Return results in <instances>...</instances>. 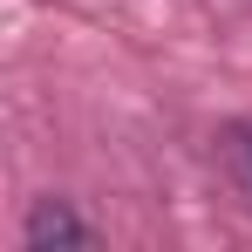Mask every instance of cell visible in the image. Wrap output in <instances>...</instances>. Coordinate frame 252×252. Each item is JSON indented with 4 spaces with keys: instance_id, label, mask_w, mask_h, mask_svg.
I'll use <instances>...</instances> for the list:
<instances>
[{
    "instance_id": "6da1fadb",
    "label": "cell",
    "mask_w": 252,
    "mask_h": 252,
    "mask_svg": "<svg viewBox=\"0 0 252 252\" xmlns=\"http://www.w3.org/2000/svg\"><path fill=\"white\" fill-rule=\"evenodd\" d=\"M21 239H28V252H48V246H89V225L62 205V198H41Z\"/></svg>"
},
{
    "instance_id": "7a4b0ae2",
    "label": "cell",
    "mask_w": 252,
    "mask_h": 252,
    "mask_svg": "<svg viewBox=\"0 0 252 252\" xmlns=\"http://www.w3.org/2000/svg\"><path fill=\"white\" fill-rule=\"evenodd\" d=\"M232 164H239V177H246V191H252V129L232 136Z\"/></svg>"
}]
</instances>
